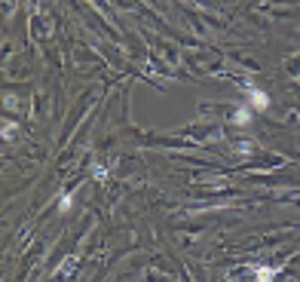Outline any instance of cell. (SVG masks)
Wrapping results in <instances>:
<instances>
[{
	"label": "cell",
	"instance_id": "cell-1",
	"mask_svg": "<svg viewBox=\"0 0 300 282\" xmlns=\"http://www.w3.org/2000/svg\"><path fill=\"white\" fill-rule=\"evenodd\" d=\"M245 105L252 108L254 114H264V111H270V95L264 89L252 86V89H245Z\"/></svg>",
	"mask_w": 300,
	"mask_h": 282
},
{
	"label": "cell",
	"instance_id": "cell-2",
	"mask_svg": "<svg viewBox=\"0 0 300 282\" xmlns=\"http://www.w3.org/2000/svg\"><path fill=\"white\" fill-rule=\"evenodd\" d=\"M252 120H254V111L248 108V105H239V108H236V114L230 117V123H233V126H239V129L252 126Z\"/></svg>",
	"mask_w": 300,
	"mask_h": 282
},
{
	"label": "cell",
	"instance_id": "cell-3",
	"mask_svg": "<svg viewBox=\"0 0 300 282\" xmlns=\"http://www.w3.org/2000/svg\"><path fill=\"white\" fill-rule=\"evenodd\" d=\"M279 276V267H254V279L258 282H272Z\"/></svg>",
	"mask_w": 300,
	"mask_h": 282
},
{
	"label": "cell",
	"instance_id": "cell-4",
	"mask_svg": "<svg viewBox=\"0 0 300 282\" xmlns=\"http://www.w3.org/2000/svg\"><path fill=\"white\" fill-rule=\"evenodd\" d=\"M70 206H74V193H64V196H62V202H58V212H62V215H68V212H70Z\"/></svg>",
	"mask_w": 300,
	"mask_h": 282
}]
</instances>
